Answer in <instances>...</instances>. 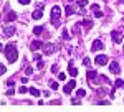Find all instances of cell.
Returning <instances> with one entry per match:
<instances>
[{
	"label": "cell",
	"instance_id": "603a6c76",
	"mask_svg": "<svg viewBox=\"0 0 124 112\" xmlns=\"http://www.w3.org/2000/svg\"><path fill=\"white\" fill-rule=\"evenodd\" d=\"M86 5H88L86 0H78V7H79V8H83V7H86Z\"/></svg>",
	"mask_w": 124,
	"mask_h": 112
},
{
	"label": "cell",
	"instance_id": "44dd1931",
	"mask_svg": "<svg viewBox=\"0 0 124 112\" xmlns=\"http://www.w3.org/2000/svg\"><path fill=\"white\" fill-rule=\"evenodd\" d=\"M76 96H78V97H85V96H86V91H85V89H78V91H76Z\"/></svg>",
	"mask_w": 124,
	"mask_h": 112
},
{
	"label": "cell",
	"instance_id": "7c38bea8",
	"mask_svg": "<svg viewBox=\"0 0 124 112\" xmlns=\"http://www.w3.org/2000/svg\"><path fill=\"white\" fill-rule=\"evenodd\" d=\"M15 18H17V13H15V12H12V10L7 12V15H5V20H7V21H13Z\"/></svg>",
	"mask_w": 124,
	"mask_h": 112
},
{
	"label": "cell",
	"instance_id": "7a4b0ae2",
	"mask_svg": "<svg viewBox=\"0 0 124 112\" xmlns=\"http://www.w3.org/2000/svg\"><path fill=\"white\" fill-rule=\"evenodd\" d=\"M60 15H61V8L58 7V5H55L53 8H51V23H53V27H60Z\"/></svg>",
	"mask_w": 124,
	"mask_h": 112
},
{
	"label": "cell",
	"instance_id": "5b68a950",
	"mask_svg": "<svg viewBox=\"0 0 124 112\" xmlns=\"http://www.w3.org/2000/svg\"><path fill=\"white\" fill-rule=\"evenodd\" d=\"M56 51V46L51 45V43H43V53L45 55H53Z\"/></svg>",
	"mask_w": 124,
	"mask_h": 112
},
{
	"label": "cell",
	"instance_id": "ffe728a7",
	"mask_svg": "<svg viewBox=\"0 0 124 112\" xmlns=\"http://www.w3.org/2000/svg\"><path fill=\"white\" fill-rule=\"evenodd\" d=\"M50 87H51L53 91H56V89H60V87H58V83H56V81H50Z\"/></svg>",
	"mask_w": 124,
	"mask_h": 112
},
{
	"label": "cell",
	"instance_id": "e575fe53",
	"mask_svg": "<svg viewBox=\"0 0 124 112\" xmlns=\"http://www.w3.org/2000/svg\"><path fill=\"white\" fill-rule=\"evenodd\" d=\"M13 94H15V91H13V89H12V87H10L8 91H7V96H13Z\"/></svg>",
	"mask_w": 124,
	"mask_h": 112
},
{
	"label": "cell",
	"instance_id": "4dcf8cb0",
	"mask_svg": "<svg viewBox=\"0 0 124 112\" xmlns=\"http://www.w3.org/2000/svg\"><path fill=\"white\" fill-rule=\"evenodd\" d=\"M58 69H60V68H58V64H53V66H51V73H58Z\"/></svg>",
	"mask_w": 124,
	"mask_h": 112
},
{
	"label": "cell",
	"instance_id": "ac0fdd59",
	"mask_svg": "<svg viewBox=\"0 0 124 112\" xmlns=\"http://www.w3.org/2000/svg\"><path fill=\"white\" fill-rule=\"evenodd\" d=\"M65 10H66V15H68V17L75 13V7H71V5H66V7H65Z\"/></svg>",
	"mask_w": 124,
	"mask_h": 112
},
{
	"label": "cell",
	"instance_id": "52a82bcc",
	"mask_svg": "<svg viewBox=\"0 0 124 112\" xmlns=\"http://www.w3.org/2000/svg\"><path fill=\"white\" fill-rule=\"evenodd\" d=\"M75 86H76V79H71V81H70V83L63 87V92H65V94H70L73 89H75Z\"/></svg>",
	"mask_w": 124,
	"mask_h": 112
},
{
	"label": "cell",
	"instance_id": "6da1fadb",
	"mask_svg": "<svg viewBox=\"0 0 124 112\" xmlns=\"http://www.w3.org/2000/svg\"><path fill=\"white\" fill-rule=\"evenodd\" d=\"M3 53H5V56H7V59H8L10 63H15L18 59V51H17V46L13 43H8L5 46V51Z\"/></svg>",
	"mask_w": 124,
	"mask_h": 112
},
{
	"label": "cell",
	"instance_id": "d6a6232c",
	"mask_svg": "<svg viewBox=\"0 0 124 112\" xmlns=\"http://www.w3.org/2000/svg\"><path fill=\"white\" fill-rule=\"evenodd\" d=\"M7 86H8V87H13V86H15L13 79H8V81H7Z\"/></svg>",
	"mask_w": 124,
	"mask_h": 112
},
{
	"label": "cell",
	"instance_id": "277c9868",
	"mask_svg": "<svg viewBox=\"0 0 124 112\" xmlns=\"http://www.w3.org/2000/svg\"><path fill=\"white\" fill-rule=\"evenodd\" d=\"M104 48V43H103V40H94L93 43H91V51H99V49H103Z\"/></svg>",
	"mask_w": 124,
	"mask_h": 112
},
{
	"label": "cell",
	"instance_id": "e0dca14e",
	"mask_svg": "<svg viewBox=\"0 0 124 112\" xmlns=\"http://www.w3.org/2000/svg\"><path fill=\"white\" fill-rule=\"evenodd\" d=\"M28 92L31 94V96H35V97H38L40 94H41V92L38 91V89H37V87H30V91H28Z\"/></svg>",
	"mask_w": 124,
	"mask_h": 112
},
{
	"label": "cell",
	"instance_id": "1f68e13d",
	"mask_svg": "<svg viewBox=\"0 0 124 112\" xmlns=\"http://www.w3.org/2000/svg\"><path fill=\"white\" fill-rule=\"evenodd\" d=\"M73 31H75V35H78V33H79V23H78V25H75Z\"/></svg>",
	"mask_w": 124,
	"mask_h": 112
},
{
	"label": "cell",
	"instance_id": "ba28073f",
	"mask_svg": "<svg viewBox=\"0 0 124 112\" xmlns=\"http://www.w3.org/2000/svg\"><path fill=\"white\" fill-rule=\"evenodd\" d=\"M12 35H15V27L13 25H7L3 28V36H12Z\"/></svg>",
	"mask_w": 124,
	"mask_h": 112
},
{
	"label": "cell",
	"instance_id": "836d02e7",
	"mask_svg": "<svg viewBox=\"0 0 124 112\" xmlns=\"http://www.w3.org/2000/svg\"><path fill=\"white\" fill-rule=\"evenodd\" d=\"M89 8H91V10H93V12H94V10H98V8H99V5H98V3H93V5H91Z\"/></svg>",
	"mask_w": 124,
	"mask_h": 112
},
{
	"label": "cell",
	"instance_id": "9a60e30c",
	"mask_svg": "<svg viewBox=\"0 0 124 112\" xmlns=\"http://www.w3.org/2000/svg\"><path fill=\"white\" fill-rule=\"evenodd\" d=\"M81 25L86 27V28H93V20H91V18H85L83 21H81Z\"/></svg>",
	"mask_w": 124,
	"mask_h": 112
},
{
	"label": "cell",
	"instance_id": "7402d4cb",
	"mask_svg": "<svg viewBox=\"0 0 124 112\" xmlns=\"http://www.w3.org/2000/svg\"><path fill=\"white\" fill-rule=\"evenodd\" d=\"M61 38H63V40H70V33H68V30H63V33H61Z\"/></svg>",
	"mask_w": 124,
	"mask_h": 112
},
{
	"label": "cell",
	"instance_id": "d6986e66",
	"mask_svg": "<svg viewBox=\"0 0 124 112\" xmlns=\"http://www.w3.org/2000/svg\"><path fill=\"white\" fill-rule=\"evenodd\" d=\"M114 86H116V87H119V89H124V81H123V79H116Z\"/></svg>",
	"mask_w": 124,
	"mask_h": 112
},
{
	"label": "cell",
	"instance_id": "d4e9b609",
	"mask_svg": "<svg viewBox=\"0 0 124 112\" xmlns=\"http://www.w3.org/2000/svg\"><path fill=\"white\" fill-rule=\"evenodd\" d=\"M94 17H96V18H101V17H103V12H101L99 8L94 10Z\"/></svg>",
	"mask_w": 124,
	"mask_h": 112
},
{
	"label": "cell",
	"instance_id": "3957f363",
	"mask_svg": "<svg viewBox=\"0 0 124 112\" xmlns=\"http://www.w3.org/2000/svg\"><path fill=\"white\" fill-rule=\"evenodd\" d=\"M123 33H124V30H123V28H119V30H114V31L111 33V38H113V41H114L116 45L123 41Z\"/></svg>",
	"mask_w": 124,
	"mask_h": 112
},
{
	"label": "cell",
	"instance_id": "8d00e7d4",
	"mask_svg": "<svg viewBox=\"0 0 124 112\" xmlns=\"http://www.w3.org/2000/svg\"><path fill=\"white\" fill-rule=\"evenodd\" d=\"M38 69H43V61H38Z\"/></svg>",
	"mask_w": 124,
	"mask_h": 112
},
{
	"label": "cell",
	"instance_id": "8992f818",
	"mask_svg": "<svg viewBox=\"0 0 124 112\" xmlns=\"http://www.w3.org/2000/svg\"><path fill=\"white\" fill-rule=\"evenodd\" d=\"M108 61H109V59H108V56H106V55H98V56H96V59H94V63H96L98 66L108 64Z\"/></svg>",
	"mask_w": 124,
	"mask_h": 112
},
{
	"label": "cell",
	"instance_id": "83f0119b",
	"mask_svg": "<svg viewBox=\"0 0 124 112\" xmlns=\"http://www.w3.org/2000/svg\"><path fill=\"white\" fill-rule=\"evenodd\" d=\"M58 79H60V81H65V79H66V74H65V73H60V74H58Z\"/></svg>",
	"mask_w": 124,
	"mask_h": 112
},
{
	"label": "cell",
	"instance_id": "f35d334b",
	"mask_svg": "<svg viewBox=\"0 0 124 112\" xmlns=\"http://www.w3.org/2000/svg\"><path fill=\"white\" fill-rule=\"evenodd\" d=\"M106 2H109V0H106Z\"/></svg>",
	"mask_w": 124,
	"mask_h": 112
},
{
	"label": "cell",
	"instance_id": "30bf717a",
	"mask_svg": "<svg viewBox=\"0 0 124 112\" xmlns=\"http://www.w3.org/2000/svg\"><path fill=\"white\" fill-rule=\"evenodd\" d=\"M40 48H43V41H40V40L31 41V45H30V49H31V51H38Z\"/></svg>",
	"mask_w": 124,
	"mask_h": 112
},
{
	"label": "cell",
	"instance_id": "8fae6325",
	"mask_svg": "<svg viewBox=\"0 0 124 112\" xmlns=\"http://www.w3.org/2000/svg\"><path fill=\"white\" fill-rule=\"evenodd\" d=\"M109 69H111V73H116V74H119V71H121V68L117 64V61H113L111 64H109Z\"/></svg>",
	"mask_w": 124,
	"mask_h": 112
},
{
	"label": "cell",
	"instance_id": "ab89813d",
	"mask_svg": "<svg viewBox=\"0 0 124 112\" xmlns=\"http://www.w3.org/2000/svg\"><path fill=\"white\" fill-rule=\"evenodd\" d=\"M123 49H124V48H123Z\"/></svg>",
	"mask_w": 124,
	"mask_h": 112
},
{
	"label": "cell",
	"instance_id": "cb8c5ba5",
	"mask_svg": "<svg viewBox=\"0 0 124 112\" xmlns=\"http://www.w3.org/2000/svg\"><path fill=\"white\" fill-rule=\"evenodd\" d=\"M28 91H30V89H28V87H25V86L18 87V92H20V94H25V92H28Z\"/></svg>",
	"mask_w": 124,
	"mask_h": 112
},
{
	"label": "cell",
	"instance_id": "f1b7e54d",
	"mask_svg": "<svg viewBox=\"0 0 124 112\" xmlns=\"http://www.w3.org/2000/svg\"><path fill=\"white\" fill-rule=\"evenodd\" d=\"M83 64H85V66H89V64H91V59H89V58H85V59H83Z\"/></svg>",
	"mask_w": 124,
	"mask_h": 112
},
{
	"label": "cell",
	"instance_id": "4fadbf2b",
	"mask_svg": "<svg viewBox=\"0 0 124 112\" xmlns=\"http://www.w3.org/2000/svg\"><path fill=\"white\" fill-rule=\"evenodd\" d=\"M96 77H98V73L93 71V69H88V81L91 79V81H96Z\"/></svg>",
	"mask_w": 124,
	"mask_h": 112
},
{
	"label": "cell",
	"instance_id": "484cf974",
	"mask_svg": "<svg viewBox=\"0 0 124 112\" xmlns=\"http://www.w3.org/2000/svg\"><path fill=\"white\" fill-rule=\"evenodd\" d=\"M25 74H33V68L31 66H27L25 68Z\"/></svg>",
	"mask_w": 124,
	"mask_h": 112
},
{
	"label": "cell",
	"instance_id": "4316f807",
	"mask_svg": "<svg viewBox=\"0 0 124 112\" xmlns=\"http://www.w3.org/2000/svg\"><path fill=\"white\" fill-rule=\"evenodd\" d=\"M33 61H41V55L35 51V56H33Z\"/></svg>",
	"mask_w": 124,
	"mask_h": 112
},
{
	"label": "cell",
	"instance_id": "d590c367",
	"mask_svg": "<svg viewBox=\"0 0 124 112\" xmlns=\"http://www.w3.org/2000/svg\"><path fill=\"white\" fill-rule=\"evenodd\" d=\"M20 3H22V5H28L30 3V0H18Z\"/></svg>",
	"mask_w": 124,
	"mask_h": 112
},
{
	"label": "cell",
	"instance_id": "9c48e42d",
	"mask_svg": "<svg viewBox=\"0 0 124 112\" xmlns=\"http://www.w3.org/2000/svg\"><path fill=\"white\" fill-rule=\"evenodd\" d=\"M68 73H70V76H71V77H76V76H78V69L75 68L73 61H70V63H68Z\"/></svg>",
	"mask_w": 124,
	"mask_h": 112
},
{
	"label": "cell",
	"instance_id": "2e32d148",
	"mask_svg": "<svg viewBox=\"0 0 124 112\" xmlns=\"http://www.w3.org/2000/svg\"><path fill=\"white\" fill-rule=\"evenodd\" d=\"M43 31H45V28H43V27H35V28H33V33H35L37 36H38V35H41Z\"/></svg>",
	"mask_w": 124,
	"mask_h": 112
},
{
	"label": "cell",
	"instance_id": "5bb4252c",
	"mask_svg": "<svg viewBox=\"0 0 124 112\" xmlns=\"http://www.w3.org/2000/svg\"><path fill=\"white\" fill-rule=\"evenodd\" d=\"M31 17H33V20H40L41 18V17H43V12H41V10H35V12H33V13H31Z\"/></svg>",
	"mask_w": 124,
	"mask_h": 112
},
{
	"label": "cell",
	"instance_id": "74e56055",
	"mask_svg": "<svg viewBox=\"0 0 124 112\" xmlns=\"http://www.w3.org/2000/svg\"><path fill=\"white\" fill-rule=\"evenodd\" d=\"M119 2H121V3H124V0H119Z\"/></svg>",
	"mask_w": 124,
	"mask_h": 112
},
{
	"label": "cell",
	"instance_id": "f546056e",
	"mask_svg": "<svg viewBox=\"0 0 124 112\" xmlns=\"http://www.w3.org/2000/svg\"><path fill=\"white\" fill-rule=\"evenodd\" d=\"M5 71H7V68H5L3 64H0V76H2V74H5Z\"/></svg>",
	"mask_w": 124,
	"mask_h": 112
}]
</instances>
